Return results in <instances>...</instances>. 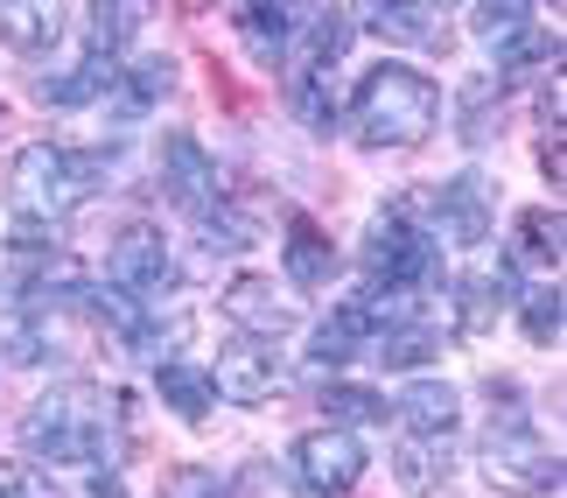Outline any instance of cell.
Returning a JSON list of instances; mask_svg holds the SVG:
<instances>
[{"label":"cell","instance_id":"1","mask_svg":"<svg viewBox=\"0 0 567 498\" xmlns=\"http://www.w3.org/2000/svg\"><path fill=\"white\" fill-rule=\"evenodd\" d=\"M21 449L42 464H120L126 449V400L92 379L50 386L29 415H21Z\"/></svg>","mask_w":567,"mask_h":498},{"label":"cell","instance_id":"2","mask_svg":"<svg viewBox=\"0 0 567 498\" xmlns=\"http://www.w3.org/2000/svg\"><path fill=\"white\" fill-rule=\"evenodd\" d=\"M442 120V92L413 71V63H379L364 71L358 84V105H351V126L364 148H421Z\"/></svg>","mask_w":567,"mask_h":498},{"label":"cell","instance_id":"3","mask_svg":"<svg viewBox=\"0 0 567 498\" xmlns=\"http://www.w3.org/2000/svg\"><path fill=\"white\" fill-rule=\"evenodd\" d=\"M99 169H105V155H71V148H56V141H29L8 169V197L21 211V225L63 218L78 197H92Z\"/></svg>","mask_w":567,"mask_h":498},{"label":"cell","instance_id":"4","mask_svg":"<svg viewBox=\"0 0 567 498\" xmlns=\"http://www.w3.org/2000/svg\"><path fill=\"white\" fill-rule=\"evenodd\" d=\"M434 274H442V260H434V232L421 225V204H385L364 232V281L385 295H421Z\"/></svg>","mask_w":567,"mask_h":498},{"label":"cell","instance_id":"5","mask_svg":"<svg viewBox=\"0 0 567 498\" xmlns=\"http://www.w3.org/2000/svg\"><path fill=\"white\" fill-rule=\"evenodd\" d=\"M484 478L497 491H560V457L539 449L526 415H505V421H491V436H484Z\"/></svg>","mask_w":567,"mask_h":498},{"label":"cell","instance_id":"6","mask_svg":"<svg viewBox=\"0 0 567 498\" xmlns=\"http://www.w3.org/2000/svg\"><path fill=\"white\" fill-rule=\"evenodd\" d=\"M288 470H295V498H343L364 478V443L351 428H309L295 443Z\"/></svg>","mask_w":567,"mask_h":498},{"label":"cell","instance_id":"7","mask_svg":"<svg viewBox=\"0 0 567 498\" xmlns=\"http://www.w3.org/2000/svg\"><path fill=\"white\" fill-rule=\"evenodd\" d=\"M105 281L134 302H162V295H176V253H168L155 225H126L113 253H105Z\"/></svg>","mask_w":567,"mask_h":498},{"label":"cell","instance_id":"8","mask_svg":"<svg viewBox=\"0 0 567 498\" xmlns=\"http://www.w3.org/2000/svg\"><path fill=\"white\" fill-rule=\"evenodd\" d=\"M204 379H210V394L231 400V407H267L280 386H288V365L274 358V344L238 337V344H225V352L204 365Z\"/></svg>","mask_w":567,"mask_h":498},{"label":"cell","instance_id":"9","mask_svg":"<svg viewBox=\"0 0 567 498\" xmlns=\"http://www.w3.org/2000/svg\"><path fill=\"white\" fill-rule=\"evenodd\" d=\"M434 225L449 232L455 246H484L491 240V211H497V183L484 176V169H463V176H449L442 190H434Z\"/></svg>","mask_w":567,"mask_h":498},{"label":"cell","instance_id":"10","mask_svg":"<svg viewBox=\"0 0 567 498\" xmlns=\"http://www.w3.org/2000/svg\"><path fill=\"white\" fill-rule=\"evenodd\" d=\"M162 197H176V211H189V218L225 204L217 197V162L204 155V141H189V134L162 141Z\"/></svg>","mask_w":567,"mask_h":498},{"label":"cell","instance_id":"11","mask_svg":"<svg viewBox=\"0 0 567 498\" xmlns=\"http://www.w3.org/2000/svg\"><path fill=\"white\" fill-rule=\"evenodd\" d=\"M225 316L238 323V331L246 337H288L295 323H301V309H295V295L288 288H274L267 274H238L231 288H225Z\"/></svg>","mask_w":567,"mask_h":498},{"label":"cell","instance_id":"12","mask_svg":"<svg viewBox=\"0 0 567 498\" xmlns=\"http://www.w3.org/2000/svg\"><path fill=\"white\" fill-rule=\"evenodd\" d=\"M358 14H364V29L379 42H400V50H449L442 14L421 8V0H358Z\"/></svg>","mask_w":567,"mask_h":498},{"label":"cell","instance_id":"13","mask_svg":"<svg viewBox=\"0 0 567 498\" xmlns=\"http://www.w3.org/2000/svg\"><path fill=\"white\" fill-rule=\"evenodd\" d=\"M113 78H120V63L105 57V50H84L78 63H63V71H42L35 78V105H56V113H71V105H92L113 92Z\"/></svg>","mask_w":567,"mask_h":498},{"label":"cell","instance_id":"14","mask_svg":"<svg viewBox=\"0 0 567 498\" xmlns=\"http://www.w3.org/2000/svg\"><path fill=\"white\" fill-rule=\"evenodd\" d=\"M288 50H295V63H301V78H309V71H330V63L351 50V21H343L337 0H316L309 14H295Z\"/></svg>","mask_w":567,"mask_h":498},{"label":"cell","instance_id":"15","mask_svg":"<svg viewBox=\"0 0 567 498\" xmlns=\"http://www.w3.org/2000/svg\"><path fill=\"white\" fill-rule=\"evenodd\" d=\"M455 415H463V400H455V386H442V379H413L400 394V407H392V421H400L406 436H421V443H449Z\"/></svg>","mask_w":567,"mask_h":498},{"label":"cell","instance_id":"16","mask_svg":"<svg viewBox=\"0 0 567 498\" xmlns=\"http://www.w3.org/2000/svg\"><path fill=\"white\" fill-rule=\"evenodd\" d=\"M0 42L21 57L63 42V0H0Z\"/></svg>","mask_w":567,"mask_h":498},{"label":"cell","instance_id":"17","mask_svg":"<svg viewBox=\"0 0 567 498\" xmlns=\"http://www.w3.org/2000/svg\"><path fill=\"white\" fill-rule=\"evenodd\" d=\"M337 274V246L316 218H288V281L295 288H330Z\"/></svg>","mask_w":567,"mask_h":498},{"label":"cell","instance_id":"18","mask_svg":"<svg viewBox=\"0 0 567 498\" xmlns=\"http://www.w3.org/2000/svg\"><path fill=\"white\" fill-rule=\"evenodd\" d=\"M295 14H301V0H238V29L252 35V57H280L288 50V35H295Z\"/></svg>","mask_w":567,"mask_h":498},{"label":"cell","instance_id":"19","mask_svg":"<svg viewBox=\"0 0 567 498\" xmlns=\"http://www.w3.org/2000/svg\"><path fill=\"white\" fill-rule=\"evenodd\" d=\"M147 21H155V0H92V50L120 57Z\"/></svg>","mask_w":567,"mask_h":498},{"label":"cell","instance_id":"20","mask_svg":"<svg viewBox=\"0 0 567 498\" xmlns=\"http://www.w3.org/2000/svg\"><path fill=\"white\" fill-rule=\"evenodd\" d=\"M155 386H162V400L176 407L183 421H204L210 400H217L210 379H204V365H183V358H162V365H155Z\"/></svg>","mask_w":567,"mask_h":498},{"label":"cell","instance_id":"21","mask_svg":"<svg viewBox=\"0 0 567 498\" xmlns=\"http://www.w3.org/2000/svg\"><path fill=\"white\" fill-rule=\"evenodd\" d=\"M168 78H176V71H168L162 57H147V63H134L126 78H113V84H126V92H105V99H113V113L134 120V113H147L155 99H168Z\"/></svg>","mask_w":567,"mask_h":498},{"label":"cell","instance_id":"22","mask_svg":"<svg viewBox=\"0 0 567 498\" xmlns=\"http://www.w3.org/2000/svg\"><path fill=\"white\" fill-rule=\"evenodd\" d=\"M518 260H526V267H560V211L533 204L526 218H518Z\"/></svg>","mask_w":567,"mask_h":498},{"label":"cell","instance_id":"23","mask_svg":"<svg viewBox=\"0 0 567 498\" xmlns=\"http://www.w3.org/2000/svg\"><path fill=\"white\" fill-rule=\"evenodd\" d=\"M434 358V331H413V323H385L379 331V365L406 373V365H427Z\"/></svg>","mask_w":567,"mask_h":498},{"label":"cell","instance_id":"24","mask_svg":"<svg viewBox=\"0 0 567 498\" xmlns=\"http://www.w3.org/2000/svg\"><path fill=\"white\" fill-rule=\"evenodd\" d=\"M518 29H533V0H484V14H476V35L491 42H512Z\"/></svg>","mask_w":567,"mask_h":498},{"label":"cell","instance_id":"25","mask_svg":"<svg viewBox=\"0 0 567 498\" xmlns=\"http://www.w3.org/2000/svg\"><path fill=\"white\" fill-rule=\"evenodd\" d=\"M322 415L358 428V421H385V400L364 394V386H322Z\"/></svg>","mask_w":567,"mask_h":498},{"label":"cell","instance_id":"26","mask_svg":"<svg viewBox=\"0 0 567 498\" xmlns=\"http://www.w3.org/2000/svg\"><path fill=\"white\" fill-rule=\"evenodd\" d=\"M295 113H301V126H309V134H337V99L322 92V71L295 78Z\"/></svg>","mask_w":567,"mask_h":498},{"label":"cell","instance_id":"27","mask_svg":"<svg viewBox=\"0 0 567 498\" xmlns=\"http://www.w3.org/2000/svg\"><path fill=\"white\" fill-rule=\"evenodd\" d=\"M518 309H526V337H533V344H554V337H560V281L533 288Z\"/></svg>","mask_w":567,"mask_h":498},{"label":"cell","instance_id":"28","mask_svg":"<svg viewBox=\"0 0 567 498\" xmlns=\"http://www.w3.org/2000/svg\"><path fill=\"white\" fill-rule=\"evenodd\" d=\"M539 57H560L554 29H518L512 42H497V63H505V71H526V63H539Z\"/></svg>","mask_w":567,"mask_h":498},{"label":"cell","instance_id":"29","mask_svg":"<svg viewBox=\"0 0 567 498\" xmlns=\"http://www.w3.org/2000/svg\"><path fill=\"white\" fill-rule=\"evenodd\" d=\"M400 478H406V491H427L434 478H442V443L406 436V443H400Z\"/></svg>","mask_w":567,"mask_h":498},{"label":"cell","instance_id":"30","mask_svg":"<svg viewBox=\"0 0 567 498\" xmlns=\"http://www.w3.org/2000/svg\"><path fill=\"white\" fill-rule=\"evenodd\" d=\"M196 232H204V246H210V253H238V246H252V225L238 218V211H225V204L204 211V218H196Z\"/></svg>","mask_w":567,"mask_h":498},{"label":"cell","instance_id":"31","mask_svg":"<svg viewBox=\"0 0 567 498\" xmlns=\"http://www.w3.org/2000/svg\"><path fill=\"white\" fill-rule=\"evenodd\" d=\"M0 498H63L50 478H29V470H14V464H0Z\"/></svg>","mask_w":567,"mask_h":498},{"label":"cell","instance_id":"32","mask_svg":"<svg viewBox=\"0 0 567 498\" xmlns=\"http://www.w3.org/2000/svg\"><path fill=\"white\" fill-rule=\"evenodd\" d=\"M539 169L554 176V190H560V176H567V162H560V120L547 126V141H539Z\"/></svg>","mask_w":567,"mask_h":498},{"label":"cell","instance_id":"33","mask_svg":"<svg viewBox=\"0 0 567 498\" xmlns=\"http://www.w3.org/2000/svg\"><path fill=\"white\" fill-rule=\"evenodd\" d=\"M176 498H225V485H210L204 470H176Z\"/></svg>","mask_w":567,"mask_h":498},{"label":"cell","instance_id":"34","mask_svg":"<svg viewBox=\"0 0 567 498\" xmlns=\"http://www.w3.org/2000/svg\"><path fill=\"white\" fill-rule=\"evenodd\" d=\"M92 498H126V485L113 478V464H99V470H92Z\"/></svg>","mask_w":567,"mask_h":498},{"label":"cell","instance_id":"35","mask_svg":"<svg viewBox=\"0 0 567 498\" xmlns=\"http://www.w3.org/2000/svg\"><path fill=\"white\" fill-rule=\"evenodd\" d=\"M434 8H449V0H434Z\"/></svg>","mask_w":567,"mask_h":498}]
</instances>
